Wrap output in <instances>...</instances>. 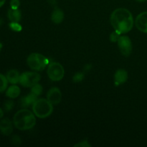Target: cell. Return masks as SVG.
Returning <instances> with one entry per match:
<instances>
[{"instance_id":"17","label":"cell","mask_w":147,"mask_h":147,"mask_svg":"<svg viewBox=\"0 0 147 147\" xmlns=\"http://www.w3.org/2000/svg\"><path fill=\"white\" fill-rule=\"evenodd\" d=\"M8 80L7 77L0 73V93H3L7 90L8 87Z\"/></svg>"},{"instance_id":"22","label":"cell","mask_w":147,"mask_h":147,"mask_svg":"<svg viewBox=\"0 0 147 147\" xmlns=\"http://www.w3.org/2000/svg\"><path fill=\"white\" fill-rule=\"evenodd\" d=\"M121 34H119V32H117L114 30V31L110 34V40L112 42H117Z\"/></svg>"},{"instance_id":"18","label":"cell","mask_w":147,"mask_h":147,"mask_svg":"<svg viewBox=\"0 0 147 147\" xmlns=\"http://www.w3.org/2000/svg\"><path fill=\"white\" fill-rule=\"evenodd\" d=\"M42 91H43L42 86L40 84H39V83H37V84H35L34 86H33L31 88L32 93H33L34 94H35L36 96H40V95L42 93Z\"/></svg>"},{"instance_id":"13","label":"cell","mask_w":147,"mask_h":147,"mask_svg":"<svg viewBox=\"0 0 147 147\" xmlns=\"http://www.w3.org/2000/svg\"><path fill=\"white\" fill-rule=\"evenodd\" d=\"M8 82L11 84H17L20 83V75L17 70H9L6 75Z\"/></svg>"},{"instance_id":"4","label":"cell","mask_w":147,"mask_h":147,"mask_svg":"<svg viewBox=\"0 0 147 147\" xmlns=\"http://www.w3.org/2000/svg\"><path fill=\"white\" fill-rule=\"evenodd\" d=\"M29 67L35 71H42L45 70L48 64V60L43 55L37 53H31L27 59Z\"/></svg>"},{"instance_id":"3","label":"cell","mask_w":147,"mask_h":147,"mask_svg":"<svg viewBox=\"0 0 147 147\" xmlns=\"http://www.w3.org/2000/svg\"><path fill=\"white\" fill-rule=\"evenodd\" d=\"M34 114L40 119L49 117L53 112V105L45 98H37L32 106Z\"/></svg>"},{"instance_id":"15","label":"cell","mask_w":147,"mask_h":147,"mask_svg":"<svg viewBox=\"0 0 147 147\" xmlns=\"http://www.w3.org/2000/svg\"><path fill=\"white\" fill-rule=\"evenodd\" d=\"M20 93H21V90H20V87L17 86L16 84H14L7 89L6 96L9 98L14 99L18 97L20 95Z\"/></svg>"},{"instance_id":"31","label":"cell","mask_w":147,"mask_h":147,"mask_svg":"<svg viewBox=\"0 0 147 147\" xmlns=\"http://www.w3.org/2000/svg\"><path fill=\"white\" fill-rule=\"evenodd\" d=\"M2 47H3V45H2V43H1V42H0V51H1V50Z\"/></svg>"},{"instance_id":"14","label":"cell","mask_w":147,"mask_h":147,"mask_svg":"<svg viewBox=\"0 0 147 147\" xmlns=\"http://www.w3.org/2000/svg\"><path fill=\"white\" fill-rule=\"evenodd\" d=\"M9 20L14 22H19L21 20L22 14L21 11L19 9H11L10 8L7 12Z\"/></svg>"},{"instance_id":"21","label":"cell","mask_w":147,"mask_h":147,"mask_svg":"<svg viewBox=\"0 0 147 147\" xmlns=\"http://www.w3.org/2000/svg\"><path fill=\"white\" fill-rule=\"evenodd\" d=\"M14 106V103L13 102V100H6L5 103H4V109L5 111L9 112L13 109Z\"/></svg>"},{"instance_id":"19","label":"cell","mask_w":147,"mask_h":147,"mask_svg":"<svg viewBox=\"0 0 147 147\" xmlns=\"http://www.w3.org/2000/svg\"><path fill=\"white\" fill-rule=\"evenodd\" d=\"M85 78V74L83 73H80V72H78L76 74L73 76V81L74 83H79V82H81L82 80L84 79Z\"/></svg>"},{"instance_id":"10","label":"cell","mask_w":147,"mask_h":147,"mask_svg":"<svg viewBox=\"0 0 147 147\" xmlns=\"http://www.w3.org/2000/svg\"><path fill=\"white\" fill-rule=\"evenodd\" d=\"M13 124L8 118H4L0 121V132L4 136H9L13 131Z\"/></svg>"},{"instance_id":"5","label":"cell","mask_w":147,"mask_h":147,"mask_svg":"<svg viewBox=\"0 0 147 147\" xmlns=\"http://www.w3.org/2000/svg\"><path fill=\"white\" fill-rule=\"evenodd\" d=\"M47 76L53 81H60L65 76V70L63 66L57 62H53L47 67Z\"/></svg>"},{"instance_id":"9","label":"cell","mask_w":147,"mask_h":147,"mask_svg":"<svg viewBox=\"0 0 147 147\" xmlns=\"http://www.w3.org/2000/svg\"><path fill=\"white\" fill-rule=\"evenodd\" d=\"M135 25L139 31L147 34V11H143L136 17Z\"/></svg>"},{"instance_id":"23","label":"cell","mask_w":147,"mask_h":147,"mask_svg":"<svg viewBox=\"0 0 147 147\" xmlns=\"http://www.w3.org/2000/svg\"><path fill=\"white\" fill-rule=\"evenodd\" d=\"M11 142L12 144L15 145V146H20L22 143L21 138L19 136H17V135H14L11 138Z\"/></svg>"},{"instance_id":"1","label":"cell","mask_w":147,"mask_h":147,"mask_svg":"<svg viewBox=\"0 0 147 147\" xmlns=\"http://www.w3.org/2000/svg\"><path fill=\"white\" fill-rule=\"evenodd\" d=\"M111 24L115 31L119 34H125L132 30L134 24L133 15L126 8H118L111 14Z\"/></svg>"},{"instance_id":"29","label":"cell","mask_w":147,"mask_h":147,"mask_svg":"<svg viewBox=\"0 0 147 147\" xmlns=\"http://www.w3.org/2000/svg\"><path fill=\"white\" fill-rule=\"evenodd\" d=\"M136 1H139V2H144V1H146L147 0H136Z\"/></svg>"},{"instance_id":"16","label":"cell","mask_w":147,"mask_h":147,"mask_svg":"<svg viewBox=\"0 0 147 147\" xmlns=\"http://www.w3.org/2000/svg\"><path fill=\"white\" fill-rule=\"evenodd\" d=\"M63 19H64V12L60 8L56 7L52 13V21L55 24H60L63 21Z\"/></svg>"},{"instance_id":"30","label":"cell","mask_w":147,"mask_h":147,"mask_svg":"<svg viewBox=\"0 0 147 147\" xmlns=\"http://www.w3.org/2000/svg\"><path fill=\"white\" fill-rule=\"evenodd\" d=\"M2 24H3V20H2V19L0 18V27L2 25Z\"/></svg>"},{"instance_id":"25","label":"cell","mask_w":147,"mask_h":147,"mask_svg":"<svg viewBox=\"0 0 147 147\" xmlns=\"http://www.w3.org/2000/svg\"><path fill=\"white\" fill-rule=\"evenodd\" d=\"M75 146L76 147H90L91 146V145L90 144L88 143V142L87 140H84V141H82V142H79V143L76 144V145H75Z\"/></svg>"},{"instance_id":"12","label":"cell","mask_w":147,"mask_h":147,"mask_svg":"<svg viewBox=\"0 0 147 147\" xmlns=\"http://www.w3.org/2000/svg\"><path fill=\"white\" fill-rule=\"evenodd\" d=\"M38 96H36L33 93L30 92L27 96H24L21 99V106L24 108H27L28 106H32L33 103L35 102V100L37 99Z\"/></svg>"},{"instance_id":"11","label":"cell","mask_w":147,"mask_h":147,"mask_svg":"<svg viewBox=\"0 0 147 147\" xmlns=\"http://www.w3.org/2000/svg\"><path fill=\"white\" fill-rule=\"evenodd\" d=\"M128 73L124 69H119L114 75V81L116 86L122 85L128 80Z\"/></svg>"},{"instance_id":"24","label":"cell","mask_w":147,"mask_h":147,"mask_svg":"<svg viewBox=\"0 0 147 147\" xmlns=\"http://www.w3.org/2000/svg\"><path fill=\"white\" fill-rule=\"evenodd\" d=\"M20 6V0H11L10 1V8L19 9Z\"/></svg>"},{"instance_id":"28","label":"cell","mask_w":147,"mask_h":147,"mask_svg":"<svg viewBox=\"0 0 147 147\" xmlns=\"http://www.w3.org/2000/svg\"><path fill=\"white\" fill-rule=\"evenodd\" d=\"M6 2V0H0V8L5 4Z\"/></svg>"},{"instance_id":"2","label":"cell","mask_w":147,"mask_h":147,"mask_svg":"<svg viewBox=\"0 0 147 147\" xmlns=\"http://www.w3.org/2000/svg\"><path fill=\"white\" fill-rule=\"evenodd\" d=\"M13 123L20 131L30 130L36 124L35 115L26 109L18 111L13 117Z\"/></svg>"},{"instance_id":"26","label":"cell","mask_w":147,"mask_h":147,"mask_svg":"<svg viewBox=\"0 0 147 147\" xmlns=\"http://www.w3.org/2000/svg\"><path fill=\"white\" fill-rule=\"evenodd\" d=\"M91 65H86V66H85V70H86V71H88V70H90V69H91Z\"/></svg>"},{"instance_id":"7","label":"cell","mask_w":147,"mask_h":147,"mask_svg":"<svg viewBox=\"0 0 147 147\" xmlns=\"http://www.w3.org/2000/svg\"><path fill=\"white\" fill-rule=\"evenodd\" d=\"M117 43L119 50L123 55H130L133 47H132L131 40L128 36H120Z\"/></svg>"},{"instance_id":"20","label":"cell","mask_w":147,"mask_h":147,"mask_svg":"<svg viewBox=\"0 0 147 147\" xmlns=\"http://www.w3.org/2000/svg\"><path fill=\"white\" fill-rule=\"evenodd\" d=\"M9 27L13 30V31L15 32H20L22 30V25L19 22H11V23L9 24Z\"/></svg>"},{"instance_id":"8","label":"cell","mask_w":147,"mask_h":147,"mask_svg":"<svg viewBox=\"0 0 147 147\" xmlns=\"http://www.w3.org/2000/svg\"><path fill=\"white\" fill-rule=\"evenodd\" d=\"M62 93L57 87H53L48 90L47 93V99L53 105H57L62 100Z\"/></svg>"},{"instance_id":"27","label":"cell","mask_w":147,"mask_h":147,"mask_svg":"<svg viewBox=\"0 0 147 147\" xmlns=\"http://www.w3.org/2000/svg\"><path fill=\"white\" fill-rule=\"evenodd\" d=\"M4 116V111L2 110V109L0 108V119Z\"/></svg>"},{"instance_id":"6","label":"cell","mask_w":147,"mask_h":147,"mask_svg":"<svg viewBox=\"0 0 147 147\" xmlns=\"http://www.w3.org/2000/svg\"><path fill=\"white\" fill-rule=\"evenodd\" d=\"M41 76L37 72H24L20 75V83L25 88H32L39 83Z\"/></svg>"}]
</instances>
